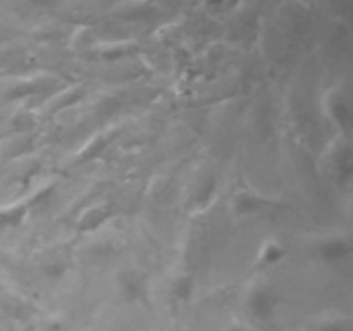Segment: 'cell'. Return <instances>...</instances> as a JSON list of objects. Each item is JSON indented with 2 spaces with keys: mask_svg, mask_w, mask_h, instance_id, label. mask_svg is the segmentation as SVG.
Returning a JSON list of instances; mask_svg holds the SVG:
<instances>
[{
  "mask_svg": "<svg viewBox=\"0 0 353 331\" xmlns=\"http://www.w3.org/2000/svg\"><path fill=\"white\" fill-rule=\"evenodd\" d=\"M231 331H241V330H236V328H234V330H231Z\"/></svg>",
  "mask_w": 353,
  "mask_h": 331,
  "instance_id": "6",
  "label": "cell"
},
{
  "mask_svg": "<svg viewBox=\"0 0 353 331\" xmlns=\"http://www.w3.org/2000/svg\"><path fill=\"white\" fill-rule=\"evenodd\" d=\"M123 292L130 302H147V281L145 276L137 271L123 276Z\"/></svg>",
  "mask_w": 353,
  "mask_h": 331,
  "instance_id": "1",
  "label": "cell"
},
{
  "mask_svg": "<svg viewBox=\"0 0 353 331\" xmlns=\"http://www.w3.org/2000/svg\"><path fill=\"white\" fill-rule=\"evenodd\" d=\"M192 293V279L190 278H181L178 283H176L174 295L178 297L179 300H186Z\"/></svg>",
  "mask_w": 353,
  "mask_h": 331,
  "instance_id": "5",
  "label": "cell"
},
{
  "mask_svg": "<svg viewBox=\"0 0 353 331\" xmlns=\"http://www.w3.org/2000/svg\"><path fill=\"white\" fill-rule=\"evenodd\" d=\"M352 247L348 241L345 240H330L326 243L321 245L319 254L324 261L327 262H338L343 261L348 254H350Z\"/></svg>",
  "mask_w": 353,
  "mask_h": 331,
  "instance_id": "3",
  "label": "cell"
},
{
  "mask_svg": "<svg viewBox=\"0 0 353 331\" xmlns=\"http://www.w3.org/2000/svg\"><path fill=\"white\" fill-rule=\"evenodd\" d=\"M274 309V297L268 290H257L250 299V310L259 319H269Z\"/></svg>",
  "mask_w": 353,
  "mask_h": 331,
  "instance_id": "2",
  "label": "cell"
},
{
  "mask_svg": "<svg viewBox=\"0 0 353 331\" xmlns=\"http://www.w3.org/2000/svg\"><path fill=\"white\" fill-rule=\"evenodd\" d=\"M283 257V250L278 247V245H269L264 250V255H262V264H274L279 259Z\"/></svg>",
  "mask_w": 353,
  "mask_h": 331,
  "instance_id": "4",
  "label": "cell"
}]
</instances>
